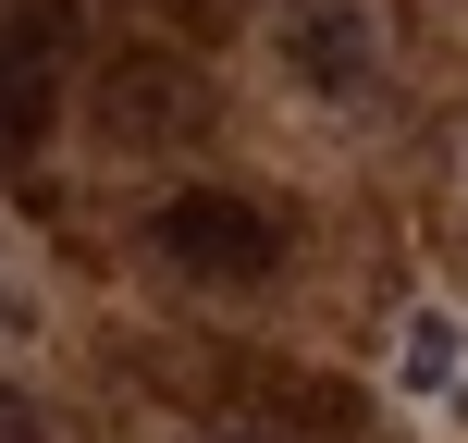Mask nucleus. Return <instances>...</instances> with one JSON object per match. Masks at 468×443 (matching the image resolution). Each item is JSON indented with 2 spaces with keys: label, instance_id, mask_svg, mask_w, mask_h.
Instances as JSON below:
<instances>
[{
  "label": "nucleus",
  "instance_id": "f257e3e1",
  "mask_svg": "<svg viewBox=\"0 0 468 443\" xmlns=\"http://www.w3.org/2000/svg\"><path fill=\"white\" fill-rule=\"evenodd\" d=\"M62 99V0H0V173L49 136Z\"/></svg>",
  "mask_w": 468,
  "mask_h": 443
},
{
  "label": "nucleus",
  "instance_id": "f03ea898",
  "mask_svg": "<svg viewBox=\"0 0 468 443\" xmlns=\"http://www.w3.org/2000/svg\"><path fill=\"white\" fill-rule=\"evenodd\" d=\"M161 258L222 271V283H259L283 258V222L259 210V197H161Z\"/></svg>",
  "mask_w": 468,
  "mask_h": 443
},
{
  "label": "nucleus",
  "instance_id": "7ed1b4c3",
  "mask_svg": "<svg viewBox=\"0 0 468 443\" xmlns=\"http://www.w3.org/2000/svg\"><path fill=\"white\" fill-rule=\"evenodd\" d=\"M283 62H296L321 99H357V87H370V62H382V37H370L357 0H296V13H283Z\"/></svg>",
  "mask_w": 468,
  "mask_h": 443
},
{
  "label": "nucleus",
  "instance_id": "20e7f679",
  "mask_svg": "<svg viewBox=\"0 0 468 443\" xmlns=\"http://www.w3.org/2000/svg\"><path fill=\"white\" fill-rule=\"evenodd\" d=\"M395 395L420 406V419H456V431H468V321H456V308H407V332H395Z\"/></svg>",
  "mask_w": 468,
  "mask_h": 443
},
{
  "label": "nucleus",
  "instance_id": "39448f33",
  "mask_svg": "<svg viewBox=\"0 0 468 443\" xmlns=\"http://www.w3.org/2000/svg\"><path fill=\"white\" fill-rule=\"evenodd\" d=\"M0 443H37V419H25V406H0Z\"/></svg>",
  "mask_w": 468,
  "mask_h": 443
},
{
  "label": "nucleus",
  "instance_id": "423d86ee",
  "mask_svg": "<svg viewBox=\"0 0 468 443\" xmlns=\"http://www.w3.org/2000/svg\"><path fill=\"white\" fill-rule=\"evenodd\" d=\"M0 321H13V283H0Z\"/></svg>",
  "mask_w": 468,
  "mask_h": 443
}]
</instances>
